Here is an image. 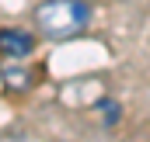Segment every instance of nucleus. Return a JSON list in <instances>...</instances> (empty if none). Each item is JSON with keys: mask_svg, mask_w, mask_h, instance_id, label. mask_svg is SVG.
Masks as SVG:
<instances>
[{"mask_svg": "<svg viewBox=\"0 0 150 142\" xmlns=\"http://www.w3.org/2000/svg\"><path fill=\"white\" fill-rule=\"evenodd\" d=\"M32 49H35V35L32 31H25V28H0V56L4 59L18 63V59L32 56Z\"/></svg>", "mask_w": 150, "mask_h": 142, "instance_id": "nucleus-2", "label": "nucleus"}, {"mask_svg": "<svg viewBox=\"0 0 150 142\" xmlns=\"http://www.w3.org/2000/svg\"><path fill=\"white\" fill-rule=\"evenodd\" d=\"M4 80H7V87H11V90H25L32 76H28L25 70H4Z\"/></svg>", "mask_w": 150, "mask_h": 142, "instance_id": "nucleus-3", "label": "nucleus"}, {"mask_svg": "<svg viewBox=\"0 0 150 142\" xmlns=\"http://www.w3.org/2000/svg\"><path fill=\"white\" fill-rule=\"evenodd\" d=\"M87 21H91V7L84 0H45L35 7V28L49 42L80 35L87 28Z\"/></svg>", "mask_w": 150, "mask_h": 142, "instance_id": "nucleus-1", "label": "nucleus"}]
</instances>
